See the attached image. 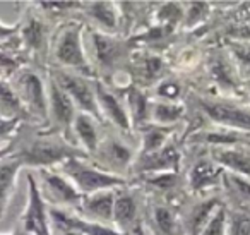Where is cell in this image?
Instances as JSON below:
<instances>
[{
	"instance_id": "cell-1",
	"label": "cell",
	"mask_w": 250,
	"mask_h": 235,
	"mask_svg": "<svg viewBox=\"0 0 250 235\" xmlns=\"http://www.w3.org/2000/svg\"><path fill=\"white\" fill-rule=\"evenodd\" d=\"M19 163L29 168H57L63 162L74 156H84L79 148L72 144L62 134L50 131L48 127L36 129L29 132V127L26 129L21 125V129L16 134L12 141V155Z\"/></svg>"
},
{
	"instance_id": "cell-2",
	"label": "cell",
	"mask_w": 250,
	"mask_h": 235,
	"mask_svg": "<svg viewBox=\"0 0 250 235\" xmlns=\"http://www.w3.org/2000/svg\"><path fill=\"white\" fill-rule=\"evenodd\" d=\"M84 24L79 21H67L62 24L52 36L50 43V55H52L55 67L67 69L86 76L89 79L96 77L93 66L87 60L84 50Z\"/></svg>"
},
{
	"instance_id": "cell-3",
	"label": "cell",
	"mask_w": 250,
	"mask_h": 235,
	"mask_svg": "<svg viewBox=\"0 0 250 235\" xmlns=\"http://www.w3.org/2000/svg\"><path fill=\"white\" fill-rule=\"evenodd\" d=\"M70 182L76 186L83 196L100 192V190H117L127 186V179L106 172V170L96 166L89 158L84 156H74L57 166Z\"/></svg>"
},
{
	"instance_id": "cell-4",
	"label": "cell",
	"mask_w": 250,
	"mask_h": 235,
	"mask_svg": "<svg viewBox=\"0 0 250 235\" xmlns=\"http://www.w3.org/2000/svg\"><path fill=\"white\" fill-rule=\"evenodd\" d=\"M11 86L16 96L19 98L22 108L29 117V122L48 125V93H46V83L42 74L31 66L22 67L16 76L12 77Z\"/></svg>"
},
{
	"instance_id": "cell-5",
	"label": "cell",
	"mask_w": 250,
	"mask_h": 235,
	"mask_svg": "<svg viewBox=\"0 0 250 235\" xmlns=\"http://www.w3.org/2000/svg\"><path fill=\"white\" fill-rule=\"evenodd\" d=\"M48 76L69 94L72 103L76 105L77 112L91 115V117L98 118V120L104 124L103 117L100 114V108H98L96 94H94L93 90V79L81 76L77 72H72V70L60 69V67H52Z\"/></svg>"
},
{
	"instance_id": "cell-6",
	"label": "cell",
	"mask_w": 250,
	"mask_h": 235,
	"mask_svg": "<svg viewBox=\"0 0 250 235\" xmlns=\"http://www.w3.org/2000/svg\"><path fill=\"white\" fill-rule=\"evenodd\" d=\"M36 182H38L40 192L50 208L72 211L79 208L83 194L62 172H59L57 168H40Z\"/></svg>"
},
{
	"instance_id": "cell-7",
	"label": "cell",
	"mask_w": 250,
	"mask_h": 235,
	"mask_svg": "<svg viewBox=\"0 0 250 235\" xmlns=\"http://www.w3.org/2000/svg\"><path fill=\"white\" fill-rule=\"evenodd\" d=\"M137 158V153L132 144L125 141L124 138H118L113 134H104L98 146L96 153L91 156L93 163L106 172L125 179V173L130 172L134 162Z\"/></svg>"
},
{
	"instance_id": "cell-8",
	"label": "cell",
	"mask_w": 250,
	"mask_h": 235,
	"mask_svg": "<svg viewBox=\"0 0 250 235\" xmlns=\"http://www.w3.org/2000/svg\"><path fill=\"white\" fill-rule=\"evenodd\" d=\"M52 31L42 16V11H26L22 21L18 24V38L21 40L31 62H45L50 55Z\"/></svg>"
},
{
	"instance_id": "cell-9",
	"label": "cell",
	"mask_w": 250,
	"mask_h": 235,
	"mask_svg": "<svg viewBox=\"0 0 250 235\" xmlns=\"http://www.w3.org/2000/svg\"><path fill=\"white\" fill-rule=\"evenodd\" d=\"M113 227L124 235H143L141 216V197L137 187H120L115 190Z\"/></svg>"
},
{
	"instance_id": "cell-10",
	"label": "cell",
	"mask_w": 250,
	"mask_h": 235,
	"mask_svg": "<svg viewBox=\"0 0 250 235\" xmlns=\"http://www.w3.org/2000/svg\"><path fill=\"white\" fill-rule=\"evenodd\" d=\"M199 110L204 112L208 118H211L216 125L233 131L250 132V108L236 105L228 100L218 98H201L197 101Z\"/></svg>"
},
{
	"instance_id": "cell-11",
	"label": "cell",
	"mask_w": 250,
	"mask_h": 235,
	"mask_svg": "<svg viewBox=\"0 0 250 235\" xmlns=\"http://www.w3.org/2000/svg\"><path fill=\"white\" fill-rule=\"evenodd\" d=\"M28 203H26V208L18 225L31 235H53L52 227H50L48 204L45 203L42 192H40L35 173H28Z\"/></svg>"
},
{
	"instance_id": "cell-12",
	"label": "cell",
	"mask_w": 250,
	"mask_h": 235,
	"mask_svg": "<svg viewBox=\"0 0 250 235\" xmlns=\"http://www.w3.org/2000/svg\"><path fill=\"white\" fill-rule=\"evenodd\" d=\"M46 93H48V125L46 127L67 138V134H70L74 118L77 115L76 105L72 103L69 94L50 76L46 81Z\"/></svg>"
},
{
	"instance_id": "cell-13",
	"label": "cell",
	"mask_w": 250,
	"mask_h": 235,
	"mask_svg": "<svg viewBox=\"0 0 250 235\" xmlns=\"http://www.w3.org/2000/svg\"><path fill=\"white\" fill-rule=\"evenodd\" d=\"M93 90L94 94H96L98 108H100L103 120H108L118 131L130 132L132 122H130L129 112H127V107H125V101L115 93V90H111L104 81L98 79V77H93Z\"/></svg>"
},
{
	"instance_id": "cell-14",
	"label": "cell",
	"mask_w": 250,
	"mask_h": 235,
	"mask_svg": "<svg viewBox=\"0 0 250 235\" xmlns=\"http://www.w3.org/2000/svg\"><path fill=\"white\" fill-rule=\"evenodd\" d=\"M89 43H91V52H93L94 62H96V69L100 66L101 70H110L120 62L122 59H125V47L127 42L117 38L113 35L108 33H101L98 29H91L89 31Z\"/></svg>"
},
{
	"instance_id": "cell-15",
	"label": "cell",
	"mask_w": 250,
	"mask_h": 235,
	"mask_svg": "<svg viewBox=\"0 0 250 235\" xmlns=\"http://www.w3.org/2000/svg\"><path fill=\"white\" fill-rule=\"evenodd\" d=\"M103 122H100L98 118L91 117L83 112H77L76 118H74V124L70 127V134H72V142L76 148H79L83 153H86L87 158L96 153L98 146H100L101 139H103Z\"/></svg>"
},
{
	"instance_id": "cell-16",
	"label": "cell",
	"mask_w": 250,
	"mask_h": 235,
	"mask_svg": "<svg viewBox=\"0 0 250 235\" xmlns=\"http://www.w3.org/2000/svg\"><path fill=\"white\" fill-rule=\"evenodd\" d=\"M132 168L137 170L141 175L178 172V168H180V153L173 144H167L158 151L147 153V155H137Z\"/></svg>"
},
{
	"instance_id": "cell-17",
	"label": "cell",
	"mask_w": 250,
	"mask_h": 235,
	"mask_svg": "<svg viewBox=\"0 0 250 235\" xmlns=\"http://www.w3.org/2000/svg\"><path fill=\"white\" fill-rule=\"evenodd\" d=\"M113 204L115 190H100V192L83 196L76 213L94 223L111 225L113 227Z\"/></svg>"
},
{
	"instance_id": "cell-18",
	"label": "cell",
	"mask_w": 250,
	"mask_h": 235,
	"mask_svg": "<svg viewBox=\"0 0 250 235\" xmlns=\"http://www.w3.org/2000/svg\"><path fill=\"white\" fill-rule=\"evenodd\" d=\"M211 160L221 166L225 172L235 173L238 177L250 180V149L249 146H226L212 148L209 153Z\"/></svg>"
},
{
	"instance_id": "cell-19",
	"label": "cell",
	"mask_w": 250,
	"mask_h": 235,
	"mask_svg": "<svg viewBox=\"0 0 250 235\" xmlns=\"http://www.w3.org/2000/svg\"><path fill=\"white\" fill-rule=\"evenodd\" d=\"M31 64V59L26 53L21 40L16 33L12 38L0 42V77L5 81H11L16 72Z\"/></svg>"
},
{
	"instance_id": "cell-20",
	"label": "cell",
	"mask_w": 250,
	"mask_h": 235,
	"mask_svg": "<svg viewBox=\"0 0 250 235\" xmlns=\"http://www.w3.org/2000/svg\"><path fill=\"white\" fill-rule=\"evenodd\" d=\"M221 206L219 197H208L195 204H190L187 210L182 211V225H184L185 235H201L206 223L211 220L214 211Z\"/></svg>"
},
{
	"instance_id": "cell-21",
	"label": "cell",
	"mask_w": 250,
	"mask_h": 235,
	"mask_svg": "<svg viewBox=\"0 0 250 235\" xmlns=\"http://www.w3.org/2000/svg\"><path fill=\"white\" fill-rule=\"evenodd\" d=\"M223 173H225V170L219 165H216L212 160H199L188 172V189L194 192H204V190L221 187Z\"/></svg>"
},
{
	"instance_id": "cell-22",
	"label": "cell",
	"mask_w": 250,
	"mask_h": 235,
	"mask_svg": "<svg viewBox=\"0 0 250 235\" xmlns=\"http://www.w3.org/2000/svg\"><path fill=\"white\" fill-rule=\"evenodd\" d=\"M81 11L89 18L93 24H96V29L101 33L117 31L118 23H120V11H117V4L111 2H83Z\"/></svg>"
},
{
	"instance_id": "cell-23",
	"label": "cell",
	"mask_w": 250,
	"mask_h": 235,
	"mask_svg": "<svg viewBox=\"0 0 250 235\" xmlns=\"http://www.w3.org/2000/svg\"><path fill=\"white\" fill-rule=\"evenodd\" d=\"M21 168L22 165L14 156L0 160V220L4 218L9 203L16 192V182H18V175Z\"/></svg>"
},
{
	"instance_id": "cell-24",
	"label": "cell",
	"mask_w": 250,
	"mask_h": 235,
	"mask_svg": "<svg viewBox=\"0 0 250 235\" xmlns=\"http://www.w3.org/2000/svg\"><path fill=\"white\" fill-rule=\"evenodd\" d=\"M151 225L158 235H185L182 218L170 204L156 203L151 206Z\"/></svg>"
},
{
	"instance_id": "cell-25",
	"label": "cell",
	"mask_w": 250,
	"mask_h": 235,
	"mask_svg": "<svg viewBox=\"0 0 250 235\" xmlns=\"http://www.w3.org/2000/svg\"><path fill=\"white\" fill-rule=\"evenodd\" d=\"M124 101L132 124H136L139 129L151 124V105H153V101L147 98L144 91L136 90V88L127 90V96Z\"/></svg>"
},
{
	"instance_id": "cell-26",
	"label": "cell",
	"mask_w": 250,
	"mask_h": 235,
	"mask_svg": "<svg viewBox=\"0 0 250 235\" xmlns=\"http://www.w3.org/2000/svg\"><path fill=\"white\" fill-rule=\"evenodd\" d=\"M0 115L7 118H19L22 122H29L26 110L22 108L19 98L16 96L11 83L0 77Z\"/></svg>"
},
{
	"instance_id": "cell-27",
	"label": "cell",
	"mask_w": 250,
	"mask_h": 235,
	"mask_svg": "<svg viewBox=\"0 0 250 235\" xmlns=\"http://www.w3.org/2000/svg\"><path fill=\"white\" fill-rule=\"evenodd\" d=\"M223 187L229 199L235 201L236 208H247L250 210V180L238 177L235 173L225 172L223 173Z\"/></svg>"
},
{
	"instance_id": "cell-28",
	"label": "cell",
	"mask_w": 250,
	"mask_h": 235,
	"mask_svg": "<svg viewBox=\"0 0 250 235\" xmlns=\"http://www.w3.org/2000/svg\"><path fill=\"white\" fill-rule=\"evenodd\" d=\"M165 69H167V66H165V60L160 55H154V53L139 55L136 66V77H139L143 84H158L161 81L160 77L165 72Z\"/></svg>"
},
{
	"instance_id": "cell-29",
	"label": "cell",
	"mask_w": 250,
	"mask_h": 235,
	"mask_svg": "<svg viewBox=\"0 0 250 235\" xmlns=\"http://www.w3.org/2000/svg\"><path fill=\"white\" fill-rule=\"evenodd\" d=\"M185 115V107L180 103H167L158 101L151 105V124L175 127L178 120Z\"/></svg>"
},
{
	"instance_id": "cell-30",
	"label": "cell",
	"mask_w": 250,
	"mask_h": 235,
	"mask_svg": "<svg viewBox=\"0 0 250 235\" xmlns=\"http://www.w3.org/2000/svg\"><path fill=\"white\" fill-rule=\"evenodd\" d=\"M228 235H250V210L247 208L228 210Z\"/></svg>"
},
{
	"instance_id": "cell-31",
	"label": "cell",
	"mask_w": 250,
	"mask_h": 235,
	"mask_svg": "<svg viewBox=\"0 0 250 235\" xmlns=\"http://www.w3.org/2000/svg\"><path fill=\"white\" fill-rule=\"evenodd\" d=\"M156 96L167 103H178L180 98L184 96V88L178 81L171 79V77H165L156 84Z\"/></svg>"
},
{
	"instance_id": "cell-32",
	"label": "cell",
	"mask_w": 250,
	"mask_h": 235,
	"mask_svg": "<svg viewBox=\"0 0 250 235\" xmlns=\"http://www.w3.org/2000/svg\"><path fill=\"white\" fill-rule=\"evenodd\" d=\"M201 235H228V210L223 204L214 211L211 220L206 223Z\"/></svg>"
},
{
	"instance_id": "cell-33",
	"label": "cell",
	"mask_w": 250,
	"mask_h": 235,
	"mask_svg": "<svg viewBox=\"0 0 250 235\" xmlns=\"http://www.w3.org/2000/svg\"><path fill=\"white\" fill-rule=\"evenodd\" d=\"M24 124L19 118H7L0 115V146L9 144V142L14 141L16 134L21 129V125Z\"/></svg>"
},
{
	"instance_id": "cell-34",
	"label": "cell",
	"mask_w": 250,
	"mask_h": 235,
	"mask_svg": "<svg viewBox=\"0 0 250 235\" xmlns=\"http://www.w3.org/2000/svg\"><path fill=\"white\" fill-rule=\"evenodd\" d=\"M233 57L238 69L250 74V43H233Z\"/></svg>"
},
{
	"instance_id": "cell-35",
	"label": "cell",
	"mask_w": 250,
	"mask_h": 235,
	"mask_svg": "<svg viewBox=\"0 0 250 235\" xmlns=\"http://www.w3.org/2000/svg\"><path fill=\"white\" fill-rule=\"evenodd\" d=\"M16 33H18V24L11 26V24H5V23H0V42H5V40L12 38Z\"/></svg>"
},
{
	"instance_id": "cell-36",
	"label": "cell",
	"mask_w": 250,
	"mask_h": 235,
	"mask_svg": "<svg viewBox=\"0 0 250 235\" xmlns=\"http://www.w3.org/2000/svg\"><path fill=\"white\" fill-rule=\"evenodd\" d=\"M12 155V142H9V144H4L0 146V160L2 158H7V156Z\"/></svg>"
},
{
	"instance_id": "cell-37",
	"label": "cell",
	"mask_w": 250,
	"mask_h": 235,
	"mask_svg": "<svg viewBox=\"0 0 250 235\" xmlns=\"http://www.w3.org/2000/svg\"><path fill=\"white\" fill-rule=\"evenodd\" d=\"M53 235H81L77 232H59V234H53Z\"/></svg>"
}]
</instances>
